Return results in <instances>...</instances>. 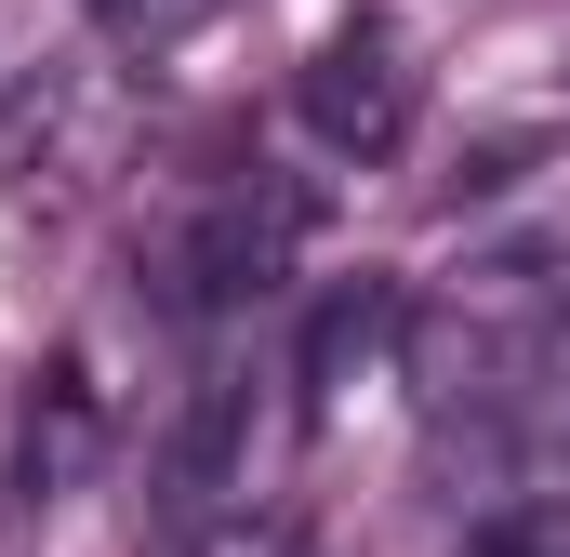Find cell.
Segmentation results:
<instances>
[{
  "instance_id": "6",
  "label": "cell",
  "mask_w": 570,
  "mask_h": 557,
  "mask_svg": "<svg viewBox=\"0 0 570 557\" xmlns=\"http://www.w3.org/2000/svg\"><path fill=\"white\" fill-rule=\"evenodd\" d=\"M53 94V13L40 0H0V120H27Z\"/></svg>"
},
{
  "instance_id": "1",
  "label": "cell",
  "mask_w": 570,
  "mask_h": 557,
  "mask_svg": "<svg viewBox=\"0 0 570 557\" xmlns=\"http://www.w3.org/2000/svg\"><path fill=\"white\" fill-rule=\"evenodd\" d=\"M412 107H425V67H412V40L385 13H345L305 53V134L332 146V159H385V146L412 134Z\"/></svg>"
},
{
  "instance_id": "4",
  "label": "cell",
  "mask_w": 570,
  "mask_h": 557,
  "mask_svg": "<svg viewBox=\"0 0 570 557\" xmlns=\"http://www.w3.org/2000/svg\"><path fill=\"white\" fill-rule=\"evenodd\" d=\"M213 13H226V0H94V27H107V53H120V67H159V53H186Z\"/></svg>"
},
{
  "instance_id": "5",
  "label": "cell",
  "mask_w": 570,
  "mask_h": 557,
  "mask_svg": "<svg viewBox=\"0 0 570 557\" xmlns=\"http://www.w3.org/2000/svg\"><path fill=\"white\" fill-rule=\"evenodd\" d=\"M464 545L478 557H570V491H491Z\"/></svg>"
},
{
  "instance_id": "3",
  "label": "cell",
  "mask_w": 570,
  "mask_h": 557,
  "mask_svg": "<svg viewBox=\"0 0 570 557\" xmlns=\"http://www.w3.org/2000/svg\"><path fill=\"white\" fill-rule=\"evenodd\" d=\"M399 319H412V305H399V278H345V292H332V305L305 319L292 399H345V385H358V372H372V359L399 345Z\"/></svg>"
},
{
  "instance_id": "2",
  "label": "cell",
  "mask_w": 570,
  "mask_h": 557,
  "mask_svg": "<svg viewBox=\"0 0 570 557\" xmlns=\"http://www.w3.org/2000/svg\"><path fill=\"white\" fill-rule=\"evenodd\" d=\"M292 226H305V199H292L279 173L213 186V199L173 226V292H186V305H266L279 266H292Z\"/></svg>"
}]
</instances>
